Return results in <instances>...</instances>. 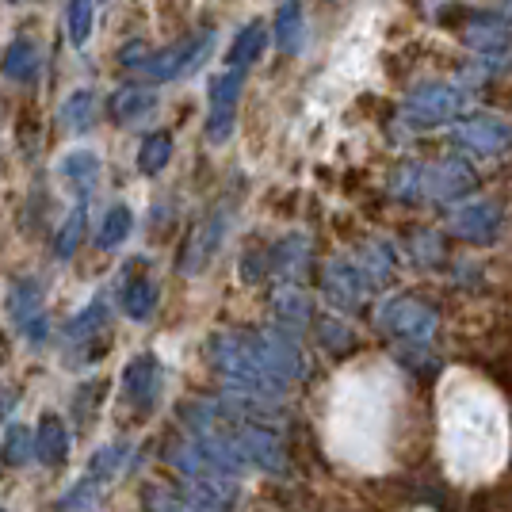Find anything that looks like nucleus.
Here are the masks:
<instances>
[{
  "mask_svg": "<svg viewBox=\"0 0 512 512\" xmlns=\"http://www.w3.org/2000/svg\"><path fill=\"white\" fill-rule=\"evenodd\" d=\"M211 43H214L211 31L192 35V39H180V43L165 46V50H157V54H146V46L134 43V46H127V50L119 54V62L130 65V69H142L150 81H172V77H180V73L195 69Z\"/></svg>",
  "mask_w": 512,
  "mask_h": 512,
  "instance_id": "nucleus-1",
  "label": "nucleus"
},
{
  "mask_svg": "<svg viewBox=\"0 0 512 512\" xmlns=\"http://www.w3.org/2000/svg\"><path fill=\"white\" fill-rule=\"evenodd\" d=\"M375 321H379V329H383V333L402 337V341H409V344H428L432 337H436V325H440L436 310H432L428 302L413 299V295L386 299L383 306H379Z\"/></svg>",
  "mask_w": 512,
  "mask_h": 512,
  "instance_id": "nucleus-2",
  "label": "nucleus"
},
{
  "mask_svg": "<svg viewBox=\"0 0 512 512\" xmlns=\"http://www.w3.org/2000/svg\"><path fill=\"white\" fill-rule=\"evenodd\" d=\"M463 104H467L463 88L432 81V85H421L409 92L406 119H413V127H440V123L455 119L463 111Z\"/></svg>",
  "mask_w": 512,
  "mask_h": 512,
  "instance_id": "nucleus-3",
  "label": "nucleus"
},
{
  "mask_svg": "<svg viewBox=\"0 0 512 512\" xmlns=\"http://www.w3.org/2000/svg\"><path fill=\"white\" fill-rule=\"evenodd\" d=\"M245 92V69H226L211 81V115H207V142L222 146L237 123V100Z\"/></svg>",
  "mask_w": 512,
  "mask_h": 512,
  "instance_id": "nucleus-4",
  "label": "nucleus"
},
{
  "mask_svg": "<svg viewBox=\"0 0 512 512\" xmlns=\"http://www.w3.org/2000/svg\"><path fill=\"white\" fill-rule=\"evenodd\" d=\"M230 440H234V448L245 467H260L268 470V474H283L287 470V451H283L276 432L245 421V425H230Z\"/></svg>",
  "mask_w": 512,
  "mask_h": 512,
  "instance_id": "nucleus-5",
  "label": "nucleus"
},
{
  "mask_svg": "<svg viewBox=\"0 0 512 512\" xmlns=\"http://www.w3.org/2000/svg\"><path fill=\"white\" fill-rule=\"evenodd\" d=\"M253 344L256 352V363L264 367V375L272 379V383H291V379H302L306 375V363H302V352L299 344L291 341L287 333H260Z\"/></svg>",
  "mask_w": 512,
  "mask_h": 512,
  "instance_id": "nucleus-6",
  "label": "nucleus"
},
{
  "mask_svg": "<svg viewBox=\"0 0 512 512\" xmlns=\"http://www.w3.org/2000/svg\"><path fill=\"white\" fill-rule=\"evenodd\" d=\"M8 314L20 325V333L31 344H46L50 337V325H46V306H43V283L35 279H20L12 291H8Z\"/></svg>",
  "mask_w": 512,
  "mask_h": 512,
  "instance_id": "nucleus-7",
  "label": "nucleus"
},
{
  "mask_svg": "<svg viewBox=\"0 0 512 512\" xmlns=\"http://www.w3.org/2000/svg\"><path fill=\"white\" fill-rule=\"evenodd\" d=\"M161 390H165V375H161V360L157 356H134L123 371V398L138 413H153L161 402Z\"/></svg>",
  "mask_w": 512,
  "mask_h": 512,
  "instance_id": "nucleus-8",
  "label": "nucleus"
},
{
  "mask_svg": "<svg viewBox=\"0 0 512 512\" xmlns=\"http://www.w3.org/2000/svg\"><path fill=\"white\" fill-rule=\"evenodd\" d=\"M455 142L463 150L478 153V157H501L512 150V123L505 119H490V115H478V119H463L455 127Z\"/></svg>",
  "mask_w": 512,
  "mask_h": 512,
  "instance_id": "nucleus-9",
  "label": "nucleus"
},
{
  "mask_svg": "<svg viewBox=\"0 0 512 512\" xmlns=\"http://www.w3.org/2000/svg\"><path fill=\"white\" fill-rule=\"evenodd\" d=\"M501 226H505L501 207L490 203V199L463 203V207H455V214H451V230H455V237H463V241H470V245H490V241H497Z\"/></svg>",
  "mask_w": 512,
  "mask_h": 512,
  "instance_id": "nucleus-10",
  "label": "nucleus"
},
{
  "mask_svg": "<svg viewBox=\"0 0 512 512\" xmlns=\"http://www.w3.org/2000/svg\"><path fill=\"white\" fill-rule=\"evenodd\" d=\"M226 226H230V214L226 211L207 214V218L195 226L192 237H188V245H184V256H180V268H184L188 276H199V272L211 264V256L218 253V245H222V237H226Z\"/></svg>",
  "mask_w": 512,
  "mask_h": 512,
  "instance_id": "nucleus-11",
  "label": "nucleus"
},
{
  "mask_svg": "<svg viewBox=\"0 0 512 512\" xmlns=\"http://www.w3.org/2000/svg\"><path fill=\"white\" fill-rule=\"evenodd\" d=\"M474 188V172L463 161H440L432 169H421V195L428 199H459Z\"/></svg>",
  "mask_w": 512,
  "mask_h": 512,
  "instance_id": "nucleus-12",
  "label": "nucleus"
},
{
  "mask_svg": "<svg viewBox=\"0 0 512 512\" xmlns=\"http://www.w3.org/2000/svg\"><path fill=\"white\" fill-rule=\"evenodd\" d=\"M234 501V478H192V482H184V505L192 512H230Z\"/></svg>",
  "mask_w": 512,
  "mask_h": 512,
  "instance_id": "nucleus-13",
  "label": "nucleus"
},
{
  "mask_svg": "<svg viewBox=\"0 0 512 512\" xmlns=\"http://www.w3.org/2000/svg\"><path fill=\"white\" fill-rule=\"evenodd\" d=\"M35 459L43 467H62L69 459V428L58 413H43L35 425Z\"/></svg>",
  "mask_w": 512,
  "mask_h": 512,
  "instance_id": "nucleus-14",
  "label": "nucleus"
},
{
  "mask_svg": "<svg viewBox=\"0 0 512 512\" xmlns=\"http://www.w3.org/2000/svg\"><path fill=\"white\" fill-rule=\"evenodd\" d=\"M463 43L486 58H497L512 46V31L497 16H470L467 27H463Z\"/></svg>",
  "mask_w": 512,
  "mask_h": 512,
  "instance_id": "nucleus-15",
  "label": "nucleus"
},
{
  "mask_svg": "<svg viewBox=\"0 0 512 512\" xmlns=\"http://www.w3.org/2000/svg\"><path fill=\"white\" fill-rule=\"evenodd\" d=\"M39 69H43V50L39 43H31V39H16V43L4 46V58H0V73L8 77V81H35L39 77Z\"/></svg>",
  "mask_w": 512,
  "mask_h": 512,
  "instance_id": "nucleus-16",
  "label": "nucleus"
},
{
  "mask_svg": "<svg viewBox=\"0 0 512 512\" xmlns=\"http://www.w3.org/2000/svg\"><path fill=\"white\" fill-rule=\"evenodd\" d=\"M367 291H371V283H367L360 268H352V264H333L329 276H325V295H329V302H337V306H352V302H360Z\"/></svg>",
  "mask_w": 512,
  "mask_h": 512,
  "instance_id": "nucleus-17",
  "label": "nucleus"
},
{
  "mask_svg": "<svg viewBox=\"0 0 512 512\" xmlns=\"http://www.w3.org/2000/svg\"><path fill=\"white\" fill-rule=\"evenodd\" d=\"M272 310H276V321L279 325H287V329H306L310 318H314V306L306 299V291L299 287H279L276 299H272Z\"/></svg>",
  "mask_w": 512,
  "mask_h": 512,
  "instance_id": "nucleus-18",
  "label": "nucleus"
},
{
  "mask_svg": "<svg viewBox=\"0 0 512 512\" xmlns=\"http://www.w3.org/2000/svg\"><path fill=\"white\" fill-rule=\"evenodd\" d=\"M306 43V20H302L299 0H287L276 12V46L283 54H299Z\"/></svg>",
  "mask_w": 512,
  "mask_h": 512,
  "instance_id": "nucleus-19",
  "label": "nucleus"
},
{
  "mask_svg": "<svg viewBox=\"0 0 512 512\" xmlns=\"http://www.w3.org/2000/svg\"><path fill=\"white\" fill-rule=\"evenodd\" d=\"M58 172H62L77 192L88 195L92 188H96V180H100V157H96L92 150H73L69 157H62Z\"/></svg>",
  "mask_w": 512,
  "mask_h": 512,
  "instance_id": "nucleus-20",
  "label": "nucleus"
},
{
  "mask_svg": "<svg viewBox=\"0 0 512 512\" xmlns=\"http://www.w3.org/2000/svg\"><path fill=\"white\" fill-rule=\"evenodd\" d=\"M264 46H268V31H264V23L253 20L249 27H241L237 31L234 46H230V54H226V62L230 69H249V65L264 54Z\"/></svg>",
  "mask_w": 512,
  "mask_h": 512,
  "instance_id": "nucleus-21",
  "label": "nucleus"
},
{
  "mask_svg": "<svg viewBox=\"0 0 512 512\" xmlns=\"http://www.w3.org/2000/svg\"><path fill=\"white\" fill-rule=\"evenodd\" d=\"M153 107H157V96L146 92V88H119V92L111 96V115H115L119 127H123V123L146 119Z\"/></svg>",
  "mask_w": 512,
  "mask_h": 512,
  "instance_id": "nucleus-22",
  "label": "nucleus"
},
{
  "mask_svg": "<svg viewBox=\"0 0 512 512\" xmlns=\"http://www.w3.org/2000/svg\"><path fill=\"white\" fill-rule=\"evenodd\" d=\"M96 115H100V104H96V92H88V88H77L62 104V123L73 134H85L96 127Z\"/></svg>",
  "mask_w": 512,
  "mask_h": 512,
  "instance_id": "nucleus-23",
  "label": "nucleus"
},
{
  "mask_svg": "<svg viewBox=\"0 0 512 512\" xmlns=\"http://www.w3.org/2000/svg\"><path fill=\"white\" fill-rule=\"evenodd\" d=\"M272 268L283 279L306 276V268H310V241L306 237H287L283 245H276V253H272Z\"/></svg>",
  "mask_w": 512,
  "mask_h": 512,
  "instance_id": "nucleus-24",
  "label": "nucleus"
},
{
  "mask_svg": "<svg viewBox=\"0 0 512 512\" xmlns=\"http://www.w3.org/2000/svg\"><path fill=\"white\" fill-rule=\"evenodd\" d=\"M153 306H157V287H153V279L130 276L127 283H123V314L134 321H146L153 314Z\"/></svg>",
  "mask_w": 512,
  "mask_h": 512,
  "instance_id": "nucleus-25",
  "label": "nucleus"
},
{
  "mask_svg": "<svg viewBox=\"0 0 512 512\" xmlns=\"http://www.w3.org/2000/svg\"><path fill=\"white\" fill-rule=\"evenodd\" d=\"M35 455V432L27 425H8L4 440H0V463L8 467H27Z\"/></svg>",
  "mask_w": 512,
  "mask_h": 512,
  "instance_id": "nucleus-26",
  "label": "nucleus"
},
{
  "mask_svg": "<svg viewBox=\"0 0 512 512\" xmlns=\"http://www.w3.org/2000/svg\"><path fill=\"white\" fill-rule=\"evenodd\" d=\"M130 230H134L130 207H111V211L104 214V222H100V230H96V245H100V249H119L130 237Z\"/></svg>",
  "mask_w": 512,
  "mask_h": 512,
  "instance_id": "nucleus-27",
  "label": "nucleus"
},
{
  "mask_svg": "<svg viewBox=\"0 0 512 512\" xmlns=\"http://www.w3.org/2000/svg\"><path fill=\"white\" fill-rule=\"evenodd\" d=\"M100 501H104V482H96V478H81L77 486H69L65 497L58 501V509L62 512H96L100 509Z\"/></svg>",
  "mask_w": 512,
  "mask_h": 512,
  "instance_id": "nucleus-28",
  "label": "nucleus"
},
{
  "mask_svg": "<svg viewBox=\"0 0 512 512\" xmlns=\"http://www.w3.org/2000/svg\"><path fill=\"white\" fill-rule=\"evenodd\" d=\"M107 318H111V310H107V302H104V299L88 302L85 310H81L77 318H73L69 325H65V337H69V341H88L92 333H104Z\"/></svg>",
  "mask_w": 512,
  "mask_h": 512,
  "instance_id": "nucleus-29",
  "label": "nucleus"
},
{
  "mask_svg": "<svg viewBox=\"0 0 512 512\" xmlns=\"http://www.w3.org/2000/svg\"><path fill=\"white\" fill-rule=\"evenodd\" d=\"M127 455H130L127 444H104L100 451H92V459H88V478L111 482L119 470L127 467Z\"/></svg>",
  "mask_w": 512,
  "mask_h": 512,
  "instance_id": "nucleus-30",
  "label": "nucleus"
},
{
  "mask_svg": "<svg viewBox=\"0 0 512 512\" xmlns=\"http://www.w3.org/2000/svg\"><path fill=\"white\" fill-rule=\"evenodd\" d=\"M172 161V134L169 130H157L142 142V153H138V169L146 176H157Z\"/></svg>",
  "mask_w": 512,
  "mask_h": 512,
  "instance_id": "nucleus-31",
  "label": "nucleus"
},
{
  "mask_svg": "<svg viewBox=\"0 0 512 512\" xmlns=\"http://www.w3.org/2000/svg\"><path fill=\"white\" fill-rule=\"evenodd\" d=\"M65 20H69V43L85 46L92 39V27H96V0H69Z\"/></svg>",
  "mask_w": 512,
  "mask_h": 512,
  "instance_id": "nucleus-32",
  "label": "nucleus"
},
{
  "mask_svg": "<svg viewBox=\"0 0 512 512\" xmlns=\"http://www.w3.org/2000/svg\"><path fill=\"white\" fill-rule=\"evenodd\" d=\"M81 237H85V203H77V207L69 211V218L62 222V230H58V245H54V256H58V260H69V256L77 253Z\"/></svg>",
  "mask_w": 512,
  "mask_h": 512,
  "instance_id": "nucleus-33",
  "label": "nucleus"
},
{
  "mask_svg": "<svg viewBox=\"0 0 512 512\" xmlns=\"http://www.w3.org/2000/svg\"><path fill=\"white\" fill-rule=\"evenodd\" d=\"M318 333H321V344L333 352V356H348L352 348H356V337H352V329L344 325V321H321L318 325Z\"/></svg>",
  "mask_w": 512,
  "mask_h": 512,
  "instance_id": "nucleus-34",
  "label": "nucleus"
},
{
  "mask_svg": "<svg viewBox=\"0 0 512 512\" xmlns=\"http://www.w3.org/2000/svg\"><path fill=\"white\" fill-rule=\"evenodd\" d=\"M413 253H417V260H421V264H436V260L444 256V249H440V237H436V234H417V249H413Z\"/></svg>",
  "mask_w": 512,
  "mask_h": 512,
  "instance_id": "nucleus-35",
  "label": "nucleus"
},
{
  "mask_svg": "<svg viewBox=\"0 0 512 512\" xmlns=\"http://www.w3.org/2000/svg\"><path fill=\"white\" fill-rule=\"evenodd\" d=\"M146 505H150V512H192V509H184L180 501L165 497L161 490H150V493H146Z\"/></svg>",
  "mask_w": 512,
  "mask_h": 512,
  "instance_id": "nucleus-36",
  "label": "nucleus"
},
{
  "mask_svg": "<svg viewBox=\"0 0 512 512\" xmlns=\"http://www.w3.org/2000/svg\"><path fill=\"white\" fill-rule=\"evenodd\" d=\"M12 4H23V0H12Z\"/></svg>",
  "mask_w": 512,
  "mask_h": 512,
  "instance_id": "nucleus-37",
  "label": "nucleus"
},
{
  "mask_svg": "<svg viewBox=\"0 0 512 512\" xmlns=\"http://www.w3.org/2000/svg\"><path fill=\"white\" fill-rule=\"evenodd\" d=\"M509 16H512V4H509Z\"/></svg>",
  "mask_w": 512,
  "mask_h": 512,
  "instance_id": "nucleus-38",
  "label": "nucleus"
},
{
  "mask_svg": "<svg viewBox=\"0 0 512 512\" xmlns=\"http://www.w3.org/2000/svg\"><path fill=\"white\" fill-rule=\"evenodd\" d=\"M0 512H4V509H0Z\"/></svg>",
  "mask_w": 512,
  "mask_h": 512,
  "instance_id": "nucleus-39",
  "label": "nucleus"
}]
</instances>
